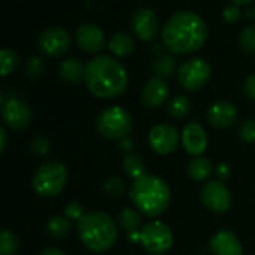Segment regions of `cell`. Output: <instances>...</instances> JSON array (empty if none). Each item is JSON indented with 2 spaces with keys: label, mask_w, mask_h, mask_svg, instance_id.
<instances>
[{
  "label": "cell",
  "mask_w": 255,
  "mask_h": 255,
  "mask_svg": "<svg viewBox=\"0 0 255 255\" xmlns=\"http://www.w3.org/2000/svg\"><path fill=\"white\" fill-rule=\"evenodd\" d=\"M2 119L11 129L23 131L32 123L33 113L23 99L11 98L2 105Z\"/></svg>",
  "instance_id": "obj_11"
},
{
  "label": "cell",
  "mask_w": 255,
  "mask_h": 255,
  "mask_svg": "<svg viewBox=\"0 0 255 255\" xmlns=\"http://www.w3.org/2000/svg\"><path fill=\"white\" fill-rule=\"evenodd\" d=\"M231 2V5H236V6H246V5H249L252 0H230Z\"/></svg>",
  "instance_id": "obj_41"
},
{
  "label": "cell",
  "mask_w": 255,
  "mask_h": 255,
  "mask_svg": "<svg viewBox=\"0 0 255 255\" xmlns=\"http://www.w3.org/2000/svg\"><path fill=\"white\" fill-rule=\"evenodd\" d=\"M123 171L126 173L128 177H131L132 180L147 174L146 173V161L141 155L137 153H128L123 158Z\"/></svg>",
  "instance_id": "obj_24"
},
{
  "label": "cell",
  "mask_w": 255,
  "mask_h": 255,
  "mask_svg": "<svg viewBox=\"0 0 255 255\" xmlns=\"http://www.w3.org/2000/svg\"><path fill=\"white\" fill-rule=\"evenodd\" d=\"M86 65L78 59H66L59 66V77L66 83H78L84 80Z\"/></svg>",
  "instance_id": "obj_20"
},
{
  "label": "cell",
  "mask_w": 255,
  "mask_h": 255,
  "mask_svg": "<svg viewBox=\"0 0 255 255\" xmlns=\"http://www.w3.org/2000/svg\"><path fill=\"white\" fill-rule=\"evenodd\" d=\"M75 42L78 48H81L84 53L96 54L99 53L105 45V36L99 26L86 23L81 24L75 32Z\"/></svg>",
  "instance_id": "obj_14"
},
{
  "label": "cell",
  "mask_w": 255,
  "mask_h": 255,
  "mask_svg": "<svg viewBox=\"0 0 255 255\" xmlns=\"http://www.w3.org/2000/svg\"><path fill=\"white\" fill-rule=\"evenodd\" d=\"M83 245L96 254L107 252L117 240V224L105 212H89L77 222Z\"/></svg>",
  "instance_id": "obj_4"
},
{
  "label": "cell",
  "mask_w": 255,
  "mask_h": 255,
  "mask_svg": "<svg viewBox=\"0 0 255 255\" xmlns=\"http://www.w3.org/2000/svg\"><path fill=\"white\" fill-rule=\"evenodd\" d=\"M2 105H3V95L0 92V110H2Z\"/></svg>",
  "instance_id": "obj_42"
},
{
  "label": "cell",
  "mask_w": 255,
  "mask_h": 255,
  "mask_svg": "<svg viewBox=\"0 0 255 255\" xmlns=\"http://www.w3.org/2000/svg\"><path fill=\"white\" fill-rule=\"evenodd\" d=\"M188 176L195 182H204L213 173V165L206 156H195L188 164Z\"/></svg>",
  "instance_id": "obj_21"
},
{
  "label": "cell",
  "mask_w": 255,
  "mask_h": 255,
  "mask_svg": "<svg viewBox=\"0 0 255 255\" xmlns=\"http://www.w3.org/2000/svg\"><path fill=\"white\" fill-rule=\"evenodd\" d=\"M191 99L188 96H176L170 101L167 111L173 119H185L191 113Z\"/></svg>",
  "instance_id": "obj_27"
},
{
  "label": "cell",
  "mask_w": 255,
  "mask_h": 255,
  "mask_svg": "<svg viewBox=\"0 0 255 255\" xmlns=\"http://www.w3.org/2000/svg\"><path fill=\"white\" fill-rule=\"evenodd\" d=\"M134 144H135V141L132 138H123L117 143V147L120 150H131V149H134Z\"/></svg>",
  "instance_id": "obj_38"
},
{
  "label": "cell",
  "mask_w": 255,
  "mask_h": 255,
  "mask_svg": "<svg viewBox=\"0 0 255 255\" xmlns=\"http://www.w3.org/2000/svg\"><path fill=\"white\" fill-rule=\"evenodd\" d=\"M215 173H216V176H218V180H227L228 177H230V174H231V168H230V165H227V164H219L218 167H216V170H215Z\"/></svg>",
  "instance_id": "obj_37"
},
{
  "label": "cell",
  "mask_w": 255,
  "mask_h": 255,
  "mask_svg": "<svg viewBox=\"0 0 255 255\" xmlns=\"http://www.w3.org/2000/svg\"><path fill=\"white\" fill-rule=\"evenodd\" d=\"M18 251V239L9 230L0 231V255H15Z\"/></svg>",
  "instance_id": "obj_28"
},
{
  "label": "cell",
  "mask_w": 255,
  "mask_h": 255,
  "mask_svg": "<svg viewBox=\"0 0 255 255\" xmlns=\"http://www.w3.org/2000/svg\"><path fill=\"white\" fill-rule=\"evenodd\" d=\"M41 255H66V254L59 248H47L41 252Z\"/></svg>",
  "instance_id": "obj_40"
},
{
  "label": "cell",
  "mask_w": 255,
  "mask_h": 255,
  "mask_svg": "<svg viewBox=\"0 0 255 255\" xmlns=\"http://www.w3.org/2000/svg\"><path fill=\"white\" fill-rule=\"evenodd\" d=\"M138 242L147 252L153 255H162L173 245V231L167 224L161 221H152L138 231Z\"/></svg>",
  "instance_id": "obj_7"
},
{
  "label": "cell",
  "mask_w": 255,
  "mask_h": 255,
  "mask_svg": "<svg viewBox=\"0 0 255 255\" xmlns=\"http://www.w3.org/2000/svg\"><path fill=\"white\" fill-rule=\"evenodd\" d=\"M161 36L164 47L171 54H189L206 44L209 29L200 15L179 11L165 21Z\"/></svg>",
  "instance_id": "obj_1"
},
{
  "label": "cell",
  "mask_w": 255,
  "mask_h": 255,
  "mask_svg": "<svg viewBox=\"0 0 255 255\" xmlns=\"http://www.w3.org/2000/svg\"><path fill=\"white\" fill-rule=\"evenodd\" d=\"M125 66L111 56H95L84 72V83L89 92L101 99H113L122 95L128 86Z\"/></svg>",
  "instance_id": "obj_2"
},
{
  "label": "cell",
  "mask_w": 255,
  "mask_h": 255,
  "mask_svg": "<svg viewBox=\"0 0 255 255\" xmlns=\"http://www.w3.org/2000/svg\"><path fill=\"white\" fill-rule=\"evenodd\" d=\"M209 245L215 255H243V246L239 237L230 230L218 231Z\"/></svg>",
  "instance_id": "obj_18"
},
{
  "label": "cell",
  "mask_w": 255,
  "mask_h": 255,
  "mask_svg": "<svg viewBox=\"0 0 255 255\" xmlns=\"http://www.w3.org/2000/svg\"><path fill=\"white\" fill-rule=\"evenodd\" d=\"M239 47L246 54H255V24L242 29L239 35Z\"/></svg>",
  "instance_id": "obj_29"
},
{
  "label": "cell",
  "mask_w": 255,
  "mask_h": 255,
  "mask_svg": "<svg viewBox=\"0 0 255 255\" xmlns=\"http://www.w3.org/2000/svg\"><path fill=\"white\" fill-rule=\"evenodd\" d=\"M68 183V170L59 161L44 162L35 173L32 186L41 197H57Z\"/></svg>",
  "instance_id": "obj_6"
},
{
  "label": "cell",
  "mask_w": 255,
  "mask_h": 255,
  "mask_svg": "<svg viewBox=\"0 0 255 255\" xmlns=\"http://www.w3.org/2000/svg\"><path fill=\"white\" fill-rule=\"evenodd\" d=\"M63 213H65V216H66L69 221H77V222H78V221L84 216V209H83V206H81L80 203L72 201V203L66 204Z\"/></svg>",
  "instance_id": "obj_34"
},
{
  "label": "cell",
  "mask_w": 255,
  "mask_h": 255,
  "mask_svg": "<svg viewBox=\"0 0 255 255\" xmlns=\"http://www.w3.org/2000/svg\"><path fill=\"white\" fill-rule=\"evenodd\" d=\"M201 203L215 213H224L231 206V192L222 180H209L200 192Z\"/></svg>",
  "instance_id": "obj_10"
},
{
  "label": "cell",
  "mask_w": 255,
  "mask_h": 255,
  "mask_svg": "<svg viewBox=\"0 0 255 255\" xmlns=\"http://www.w3.org/2000/svg\"><path fill=\"white\" fill-rule=\"evenodd\" d=\"M134 126L132 116L122 107H108L96 117V131L107 140H123Z\"/></svg>",
  "instance_id": "obj_5"
},
{
  "label": "cell",
  "mask_w": 255,
  "mask_h": 255,
  "mask_svg": "<svg viewBox=\"0 0 255 255\" xmlns=\"http://www.w3.org/2000/svg\"><path fill=\"white\" fill-rule=\"evenodd\" d=\"M39 50L48 57H60L71 47V36L63 27H48L38 39Z\"/></svg>",
  "instance_id": "obj_12"
},
{
  "label": "cell",
  "mask_w": 255,
  "mask_h": 255,
  "mask_svg": "<svg viewBox=\"0 0 255 255\" xmlns=\"http://www.w3.org/2000/svg\"><path fill=\"white\" fill-rule=\"evenodd\" d=\"M182 137L177 128L170 123H159L153 126L149 132V144L158 155H170L180 146Z\"/></svg>",
  "instance_id": "obj_9"
},
{
  "label": "cell",
  "mask_w": 255,
  "mask_h": 255,
  "mask_svg": "<svg viewBox=\"0 0 255 255\" xmlns=\"http://www.w3.org/2000/svg\"><path fill=\"white\" fill-rule=\"evenodd\" d=\"M105 194H108L110 197H114V198H120L126 194V186L123 183L122 179L119 177H108L105 179L104 185H102Z\"/></svg>",
  "instance_id": "obj_30"
},
{
  "label": "cell",
  "mask_w": 255,
  "mask_h": 255,
  "mask_svg": "<svg viewBox=\"0 0 255 255\" xmlns=\"http://www.w3.org/2000/svg\"><path fill=\"white\" fill-rule=\"evenodd\" d=\"M131 30L140 41H153L159 33V18L156 12L150 8L137 9L131 18Z\"/></svg>",
  "instance_id": "obj_13"
},
{
  "label": "cell",
  "mask_w": 255,
  "mask_h": 255,
  "mask_svg": "<svg viewBox=\"0 0 255 255\" xmlns=\"http://www.w3.org/2000/svg\"><path fill=\"white\" fill-rule=\"evenodd\" d=\"M6 143H8V135H6V131L3 129V126L0 125V155L3 153L5 147H6Z\"/></svg>",
  "instance_id": "obj_39"
},
{
  "label": "cell",
  "mask_w": 255,
  "mask_h": 255,
  "mask_svg": "<svg viewBox=\"0 0 255 255\" xmlns=\"http://www.w3.org/2000/svg\"><path fill=\"white\" fill-rule=\"evenodd\" d=\"M117 225L123 231H126L128 234L140 231L138 230L141 227V215H140V212H137L135 209H131V207L122 209V212L117 216Z\"/></svg>",
  "instance_id": "obj_22"
},
{
  "label": "cell",
  "mask_w": 255,
  "mask_h": 255,
  "mask_svg": "<svg viewBox=\"0 0 255 255\" xmlns=\"http://www.w3.org/2000/svg\"><path fill=\"white\" fill-rule=\"evenodd\" d=\"M108 48L110 51L117 57H128L131 56L135 50V42L132 36L126 32H116L108 39Z\"/></svg>",
  "instance_id": "obj_19"
},
{
  "label": "cell",
  "mask_w": 255,
  "mask_h": 255,
  "mask_svg": "<svg viewBox=\"0 0 255 255\" xmlns=\"http://www.w3.org/2000/svg\"><path fill=\"white\" fill-rule=\"evenodd\" d=\"M129 198L143 215L156 218L168 209L171 192L164 179L155 174H144L132 182Z\"/></svg>",
  "instance_id": "obj_3"
},
{
  "label": "cell",
  "mask_w": 255,
  "mask_h": 255,
  "mask_svg": "<svg viewBox=\"0 0 255 255\" xmlns=\"http://www.w3.org/2000/svg\"><path fill=\"white\" fill-rule=\"evenodd\" d=\"M71 230H72V224L65 215L51 216L45 224V231L53 239H63L71 233Z\"/></svg>",
  "instance_id": "obj_23"
},
{
  "label": "cell",
  "mask_w": 255,
  "mask_h": 255,
  "mask_svg": "<svg viewBox=\"0 0 255 255\" xmlns=\"http://www.w3.org/2000/svg\"><path fill=\"white\" fill-rule=\"evenodd\" d=\"M212 77V66L204 59H189L177 68L179 84L189 92L200 90L207 84Z\"/></svg>",
  "instance_id": "obj_8"
},
{
  "label": "cell",
  "mask_w": 255,
  "mask_h": 255,
  "mask_svg": "<svg viewBox=\"0 0 255 255\" xmlns=\"http://www.w3.org/2000/svg\"><path fill=\"white\" fill-rule=\"evenodd\" d=\"M222 17L225 20V23H230V24H234L240 20L242 17V11L239 6L236 5H228L224 8V12H222Z\"/></svg>",
  "instance_id": "obj_35"
},
{
  "label": "cell",
  "mask_w": 255,
  "mask_h": 255,
  "mask_svg": "<svg viewBox=\"0 0 255 255\" xmlns=\"http://www.w3.org/2000/svg\"><path fill=\"white\" fill-rule=\"evenodd\" d=\"M152 69H153L155 77L162 78V80H168V78L173 77V74L177 69L176 57L171 56V54H161L159 57L155 59V62L152 65Z\"/></svg>",
  "instance_id": "obj_25"
},
{
  "label": "cell",
  "mask_w": 255,
  "mask_h": 255,
  "mask_svg": "<svg viewBox=\"0 0 255 255\" xmlns=\"http://www.w3.org/2000/svg\"><path fill=\"white\" fill-rule=\"evenodd\" d=\"M237 108L234 104L227 102V101H218L213 102L207 113V122L213 126L218 128V129H225V128H230L231 125H234V122L237 120Z\"/></svg>",
  "instance_id": "obj_16"
},
{
  "label": "cell",
  "mask_w": 255,
  "mask_h": 255,
  "mask_svg": "<svg viewBox=\"0 0 255 255\" xmlns=\"http://www.w3.org/2000/svg\"><path fill=\"white\" fill-rule=\"evenodd\" d=\"M45 71V63L41 57H30L26 63V75L30 78H39Z\"/></svg>",
  "instance_id": "obj_32"
},
{
  "label": "cell",
  "mask_w": 255,
  "mask_h": 255,
  "mask_svg": "<svg viewBox=\"0 0 255 255\" xmlns=\"http://www.w3.org/2000/svg\"><path fill=\"white\" fill-rule=\"evenodd\" d=\"M20 65V56L9 48H0V77L11 75Z\"/></svg>",
  "instance_id": "obj_26"
},
{
  "label": "cell",
  "mask_w": 255,
  "mask_h": 255,
  "mask_svg": "<svg viewBox=\"0 0 255 255\" xmlns=\"http://www.w3.org/2000/svg\"><path fill=\"white\" fill-rule=\"evenodd\" d=\"M254 14H255V8H254Z\"/></svg>",
  "instance_id": "obj_43"
},
{
  "label": "cell",
  "mask_w": 255,
  "mask_h": 255,
  "mask_svg": "<svg viewBox=\"0 0 255 255\" xmlns=\"http://www.w3.org/2000/svg\"><path fill=\"white\" fill-rule=\"evenodd\" d=\"M239 138L245 143H255V119H246L239 126Z\"/></svg>",
  "instance_id": "obj_31"
},
{
  "label": "cell",
  "mask_w": 255,
  "mask_h": 255,
  "mask_svg": "<svg viewBox=\"0 0 255 255\" xmlns=\"http://www.w3.org/2000/svg\"><path fill=\"white\" fill-rule=\"evenodd\" d=\"M168 93L170 87L167 81L158 77H152L141 89V104L146 108H158L167 101Z\"/></svg>",
  "instance_id": "obj_17"
},
{
  "label": "cell",
  "mask_w": 255,
  "mask_h": 255,
  "mask_svg": "<svg viewBox=\"0 0 255 255\" xmlns=\"http://www.w3.org/2000/svg\"><path fill=\"white\" fill-rule=\"evenodd\" d=\"M182 146L192 156H201L207 149V135L197 122L188 123L182 131Z\"/></svg>",
  "instance_id": "obj_15"
},
{
  "label": "cell",
  "mask_w": 255,
  "mask_h": 255,
  "mask_svg": "<svg viewBox=\"0 0 255 255\" xmlns=\"http://www.w3.org/2000/svg\"><path fill=\"white\" fill-rule=\"evenodd\" d=\"M243 93H245L249 99L255 101V74L246 77V80H245V83H243Z\"/></svg>",
  "instance_id": "obj_36"
},
{
  "label": "cell",
  "mask_w": 255,
  "mask_h": 255,
  "mask_svg": "<svg viewBox=\"0 0 255 255\" xmlns=\"http://www.w3.org/2000/svg\"><path fill=\"white\" fill-rule=\"evenodd\" d=\"M50 147H51V144H50V141H48V138L45 135H36L30 141V150L36 156H45V155H48Z\"/></svg>",
  "instance_id": "obj_33"
}]
</instances>
